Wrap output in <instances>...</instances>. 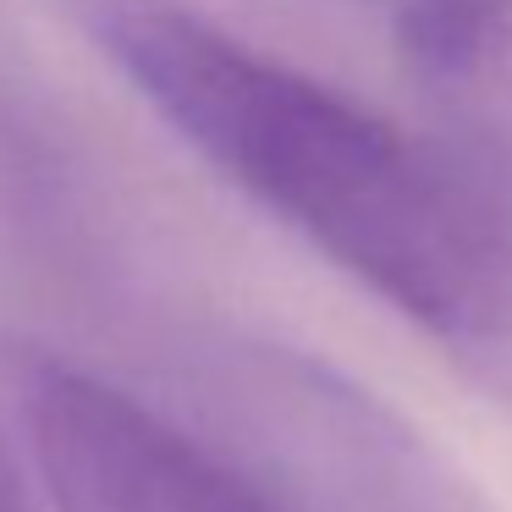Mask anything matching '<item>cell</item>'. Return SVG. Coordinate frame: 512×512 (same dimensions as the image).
<instances>
[{"label": "cell", "mask_w": 512, "mask_h": 512, "mask_svg": "<svg viewBox=\"0 0 512 512\" xmlns=\"http://www.w3.org/2000/svg\"><path fill=\"white\" fill-rule=\"evenodd\" d=\"M226 391L254 441V474L298 512H496L430 435L303 353H237Z\"/></svg>", "instance_id": "cell-2"}, {"label": "cell", "mask_w": 512, "mask_h": 512, "mask_svg": "<svg viewBox=\"0 0 512 512\" xmlns=\"http://www.w3.org/2000/svg\"><path fill=\"white\" fill-rule=\"evenodd\" d=\"M0 512H28L23 507V485H17V468H12L6 452H0Z\"/></svg>", "instance_id": "cell-5"}, {"label": "cell", "mask_w": 512, "mask_h": 512, "mask_svg": "<svg viewBox=\"0 0 512 512\" xmlns=\"http://www.w3.org/2000/svg\"><path fill=\"white\" fill-rule=\"evenodd\" d=\"M28 457L61 512H298L265 474L56 353L12 358Z\"/></svg>", "instance_id": "cell-3"}, {"label": "cell", "mask_w": 512, "mask_h": 512, "mask_svg": "<svg viewBox=\"0 0 512 512\" xmlns=\"http://www.w3.org/2000/svg\"><path fill=\"white\" fill-rule=\"evenodd\" d=\"M237 193L452 358L512 364V210L468 155L265 56L188 0H61Z\"/></svg>", "instance_id": "cell-1"}, {"label": "cell", "mask_w": 512, "mask_h": 512, "mask_svg": "<svg viewBox=\"0 0 512 512\" xmlns=\"http://www.w3.org/2000/svg\"><path fill=\"white\" fill-rule=\"evenodd\" d=\"M397 39L463 155L490 182L512 177V0H397Z\"/></svg>", "instance_id": "cell-4"}]
</instances>
